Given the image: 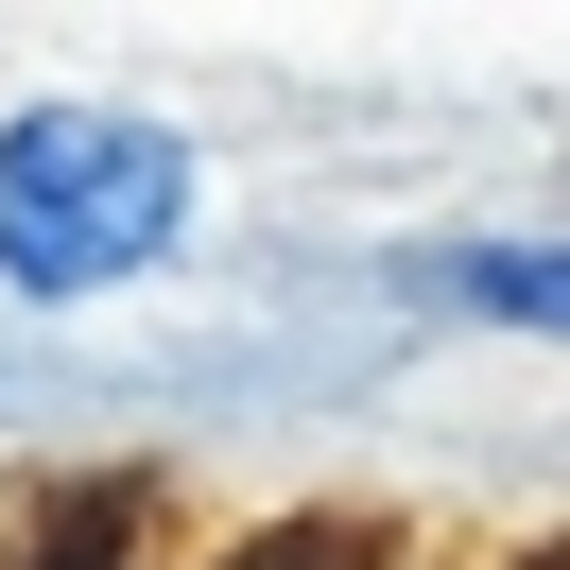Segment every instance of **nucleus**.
I'll use <instances>...</instances> for the list:
<instances>
[{
	"instance_id": "obj_1",
	"label": "nucleus",
	"mask_w": 570,
	"mask_h": 570,
	"mask_svg": "<svg viewBox=\"0 0 570 570\" xmlns=\"http://www.w3.org/2000/svg\"><path fill=\"white\" fill-rule=\"evenodd\" d=\"M190 243V139L139 105H18L0 121V277L18 294H121Z\"/></svg>"
},
{
	"instance_id": "obj_2",
	"label": "nucleus",
	"mask_w": 570,
	"mask_h": 570,
	"mask_svg": "<svg viewBox=\"0 0 570 570\" xmlns=\"http://www.w3.org/2000/svg\"><path fill=\"white\" fill-rule=\"evenodd\" d=\"M432 294L484 312V328H570V243H450Z\"/></svg>"
}]
</instances>
